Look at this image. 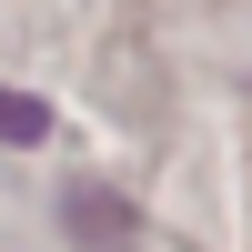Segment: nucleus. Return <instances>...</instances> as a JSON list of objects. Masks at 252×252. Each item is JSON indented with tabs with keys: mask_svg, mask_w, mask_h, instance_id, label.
Listing matches in <instances>:
<instances>
[{
	"mask_svg": "<svg viewBox=\"0 0 252 252\" xmlns=\"http://www.w3.org/2000/svg\"><path fill=\"white\" fill-rule=\"evenodd\" d=\"M71 232L91 252H121L131 242V212H121V192H71Z\"/></svg>",
	"mask_w": 252,
	"mask_h": 252,
	"instance_id": "obj_1",
	"label": "nucleus"
},
{
	"mask_svg": "<svg viewBox=\"0 0 252 252\" xmlns=\"http://www.w3.org/2000/svg\"><path fill=\"white\" fill-rule=\"evenodd\" d=\"M40 131H51V111H40L31 91H10V81H0V141H10V152H31Z\"/></svg>",
	"mask_w": 252,
	"mask_h": 252,
	"instance_id": "obj_2",
	"label": "nucleus"
}]
</instances>
